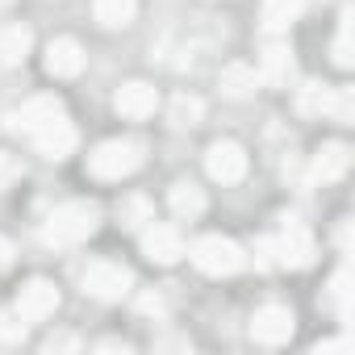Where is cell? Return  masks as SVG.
I'll return each mask as SVG.
<instances>
[{
	"mask_svg": "<svg viewBox=\"0 0 355 355\" xmlns=\"http://www.w3.org/2000/svg\"><path fill=\"white\" fill-rule=\"evenodd\" d=\"M347 167H351V150H347L343 142H326V146L313 155L309 175H313V180H322V184H334V180H343V175H347Z\"/></svg>",
	"mask_w": 355,
	"mask_h": 355,
	"instance_id": "12",
	"label": "cell"
},
{
	"mask_svg": "<svg viewBox=\"0 0 355 355\" xmlns=\"http://www.w3.org/2000/svg\"><path fill=\"white\" fill-rule=\"evenodd\" d=\"M9 263H13V243L0 239V268H9Z\"/></svg>",
	"mask_w": 355,
	"mask_h": 355,
	"instance_id": "29",
	"label": "cell"
},
{
	"mask_svg": "<svg viewBox=\"0 0 355 355\" xmlns=\"http://www.w3.org/2000/svg\"><path fill=\"white\" fill-rule=\"evenodd\" d=\"M130 284H134L130 268L109 263V259H101V263H92V268L84 272V293L96 297V301H121V297L130 293Z\"/></svg>",
	"mask_w": 355,
	"mask_h": 355,
	"instance_id": "5",
	"label": "cell"
},
{
	"mask_svg": "<svg viewBox=\"0 0 355 355\" xmlns=\"http://www.w3.org/2000/svg\"><path fill=\"white\" fill-rule=\"evenodd\" d=\"M26 318L17 313V309H5V313H0V338H5V343H21L26 338Z\"/></svg>",
	"mask_w": 355,
	"mask_h": 355,
	"instance_id": "24",
	"label": "cell"
},
{
	"mask_svg": "<svg viewBox=\"0 0 355 355\" xmlns=\"http://www.w3.org/2000/svg\"><path fill=\"white\" fill-rule=\"evenodd\" d=\"M171 214L175 218H201L205 214V193L197 189V184H189V180H180V184H171Z\"/></svg>",
	"mask_w": 355,
	"mask_h": 355,
	"instance_id": "18",
	"label": "cell"
},
{
	"mask_svg": "<svg viewBox=\"0 0 355 355\" xmlns=\"http://www.w3.org/2000/svg\"><path fill=\"white\" fill-rule=\"evenodd\" d=\"M76 347H80L76 334H51L46 338V351H76Z\"/></svg>",
	"mask_w": 355,
	"mask_h": 355,
	"instance_id": "27",
	"label": "cell"
},
{
	"mask_svg": "<svg viewBox=\"0 0 355 355\" xmlns=\"http://www.w3.org/2000/svg\"><path fill=\"white\" fill-rule=\"evenodd\" d=\"M142 255H146L150 263H175V259L184 255V243H180V234H175V230L155 226V230L142 234Z\"/></svg>",
	"mask_w": 355,
	"mask_h": 355,
	"instance_id": "13",
	"label": "cell"
},
{
	"mask_svg": "<svg viewBox=\"0 0 355 355\" xmlns=\"http://www.w3.org/2000/svg\"><path fill=\"white\" fill-rule=\"evenodd\" d=\"M155 105H159V96H155V88H150V84H142V80L121 84V88H117V96H113V109H117L121 117H130V121L150 117V113H155Z\"/></svg>",
	"mask_w": 355,
	"mask_h": 355,
	"instance_id": "9",
	"label": "cell"
},
{
	"mask_svg": "<svg viewBox=\"0 0 355 355\" xmlns=\"http://www.w3.org/2000/svg\"><path fill=\"white\" fill-rule=\"evenodd\" d=\"M30 138H34V146H38L46 159H67V155L76 150V130L67 125V117H59V121H51V125L34 130Z\"/></svg>",
	"mask_w": 355,
	"mask_h": 355,
	"instance_id": "11",
	"label": "cell"
},
{
	"mask_svg": "<svg viewBox=\"0 0 355 355\" xmlns=\"http://www.w3.org/2000/svg\"><path fill=\"white\" fill-rule=\"evenodd\" d=\"M5 5H9V0H0V9H5Z\"/></svg>",
	"mask_w": 355,
	"mask_h": 355,
	"instance_id": "30",
	"label": "cell"
},
{
	"mask_svg": "<svg viewBox=\"0 0 355 355\" xmlns=\"http://www.w3.org/2000/svg\"><path fill=\"white\" fill-rule=\"evenodd\" d=\"M142 163V146L130 142V138H113V142H101L92 155H88V171L96 180H125L130 171H138Z\"/></svg>",
	"mask_w": 355,
	"mask_h": 355,
	"instance_id": "2",
	"label": "cell"
},
{
	"mask_svg": "<svg viewBox=\"0 0 355 355\" xmlns=\"http://www.w3.org/2000/svg\"><path fill=\"white\" fill-rule=\"evenodd\" d=\"M313 351H318V355H322V351H347V338H326V343H318Z\"/></svg>",
	"mask_w": 355,
	"mask_h": 355,
	"instance_id": "28",
	"label": "cell"
},
{
	"mask_svg": "<svg viewBox=\"0 0 355 355\" xmlns=\"http://www.w3.org/2000/svg\"><path fill=\"white\" fill-rule=\"evenodd\" d=\"M293 309L288 305H263L255 318H251V338L263 343V347H280L293 338Z\"/></svg>",
	"mask_w": 355,
	"mask_h": 355,
	"instance_id": "6",
	"label": "cell"
},
{
	"mask_svg": "<svg viewBox=\"0 0 355 355\" xmlns=\"http://www.w3.org/2000/svg\"><path fill=\"white\" fill-rule=\"evenodd\" d=\"M330 109V88H322V84H305L301 92H297V113H305V117H322Z\"/></svg>",
	"mask_w": 355,
	"mask_h": 355,
	"instance_id": "21",
	"label": "cell"
},
{
	"mask_svg": "<svg viewBox=\"0 0 355 355\" xmlns=\"http://www.w3.org/2000/svg\"><path fill=\"white\" fill-rule=\"evenodd\" d=\"M268 243H272L276 263H284V268H309L313 263V239L297 218H284L280 239H268Z\"/></svg>",
	"mask_w": 355,
	"mask_h": 355,
	"instance_id": "4",
	"label": "cell"
},
{
	"mask_svg": "<svg viewBox=\"0 0 355 355\" xmlns=\"http://www.w3.org/2000/svg\"><path fill=\"white\" fill-rule=\"evenodd\" d=\"M59 117H63V101H59V96H34V101L17 113V125H21L26 134H34V130L51 125V121H59Z\"/></svg>",
	"mask_w": 355,
	"mask_h": 355,
	"instance_id": "14",
	"label": "cell"
},
{
	"mask_svg": "<svg viewBox=\"0 0 355 355\" xmlns=\"http://www.w3.org/2000/svg\"><path fill=\"white\" fill-rule=\"evenodd\" d=\"M134 0H92V13H96V21L105 26V30H121V26H130L134 21Z\"/></svg>",
	"mask_w": 355,
	"mask_h": 355,
	"instance_id": "19",
	"label": "cell"
},
{
	"mask_svg": "<svg viewBox=\"0 0 355 355\" xmlns=\"http://www.w3.org/2000/svg\"><path fill=\"white\" fill-rule=\"evenodd\" d=\"M326 305H330L338 318L351 313V276H347V272H338V276L330 280V288H326Z\"/></svg>",
	"mask_w": 355,
	"mask_h": 355,
	"instance_id": "22",
	"label": "cell"
},
{
	"mask_svg": "<svg viewBox=\"0 0 355 355\" xmlns=\"http://www.w3.org/2000/svg\"><path fill=\"white\" fill-rule=\"evenodd\" d=\"M243 247L239 243H230V239H222V234H205L197 247H193V263L205 272V276H234L239 268H243Z\"/></svg>",
	"mask_w": 355,
	"mask_h": 355,
	"instance_id": "3",
	"label": "cell"
},
{
	"mask_svg": "<svg viewBox=\"0 0 355 355\" xmlns=\"http://www.w3.org/2000/svg\"><path fill=\"white\" fill-rule=\"evenodd\" d=\"M255 84H259V76H255L247 63H230V67L222 71V92H226V96H234V101L251 96V92H255Z\"/></svg>",
	"mask_w": 355,
	"mask_h": 355,
	"instance_id": "20",
	"label": "cell"
},
{
	"mask_svg": "<svg viewBox=\"0 0 355 355\" xmlns=\"http://www.w3.org/2000/svg\"><path fill=\"white\" fill-rule=\"evenodd\" d=\"M205 171L218 184H239L247 175V150L239 142H214L209 155H205Z\"/></svg>",
	"mask_w": 355,
	"mask_h": 355,
	"instance_id": "7",
	"label": "cell"
},
{
	"mask_svg": "<svg viewBox=\"0 0 355 355\" xmlns=\"http://www.w3.org/2000/svg\"><path fill=\"white\" fill-rule=\"evenodd\" d=\"M46 71H51L55 80L80 76V71H84V51H80V42H76V38H55V42L46 46Z\"/></svg>",
	"mask_w": 355,
	"mask_h": 355,
	"instance_id": "10",
	"label": "cell"
},
{
	"mask_svg": "<svg viewBox=\"0 0 355 355\" xmlns=\"http://www.w3.org/2000/svg\"><path fill=\"white\" fill-rule=\"evenodd\" d=\"M334 63H338V67H351V9L343 13L338 38H334Z\"/></svg>",
	"mask_w": 355,
	"mask_h": 355,
	"instance_id": "25",
	"label": "cell"
},
{
	"mask_svg": "<svg viewBox=\"0 0 355 355\" xmlns=\"http://www.w3.org/2000/svg\"><path fill=\"white\" fill-rule=\"evenodd\" d=\"M171 121L175 125H197L201 121V101L197 96H175L171 101Z\"/></svg>",
	"mask_w": 355,
	"mask_h": 355,
	"instance_id": "23",
	"label": "cell"
},
{
	"mask_svg": "<svg viewBox=\"0 0 355 355\" xmlns=\"http://www.w3.org/2000/svg\"><path fill=\"white\" fill-rule=\"evenodd\" d=\"M55 309H59V288H55L51 280H30V284H21L17 313H21L26 322H42V318H51Z\"/></svg>",
	"mask_w": 355,
	"mask_h": 355,
	"instance_id": "8",
	"label": "cell"
},
{
	"mask_svg": "<svg viewBox=\"0 0 355 355\" xmlns=\"http://www.w3.org/2000/svg\"><path fill=\"white\" fill-rule=\"evenodd\" d=\"M30 46H34V38H30L26 26H0V63H5V67L26 63Z\"/></svg>",
	"mask_w": 355,
	"mask_h": 355,
	"instance_id": "16",
	"label": "cell"
},
{
	"mask_svg": "<svg viewBox=\"0 0 355 355\" xmlns=\"http://www.w3.org/2000/svg\"><path fill=\"white\" fill-rule=\"evenodd\" d=\"M259 80L272 84V88H288V84L297 80V63H293V55H288L284 46L263 51V71H259Z\"/></svg>",
	"mask_w": 355,
	"mask_h": 355,
	"instance_id": "15",
	"label": "cell"
},
{
	"mask_svg": "<svg viewBox=\"0 0 355 355\" xmlns=\"http://www.w3.org/2000/svg\"><path fill=\"white\" fill-rule=\"evenodd\" d=\"M301 9H305V0H263V30L268 34H284L297 17H301Z\"/></svg>",
	"mask_w": 355,
	"mask_h": 355,
	"instance_id": "17",
	"label": "cell"
},
{
	"mask_svg": "<svg viewBox=\"0 0 355 355\" xmlns=\"http://www.w3.org/2000/svg\"><path fill=\"white\" fill-rule=\"evenodd\" d=\"M96 226H101V209L92 201H71V205L51 214L42 239L51 247H71V243H84L88 234H96Z\"/></svg>",
	"mask_w": 355,
	"mask_h": 355,
	"instance_id": "1",
	"label": "cell"
},
{
	"mask_svg": "<svg viewBox=\"0 0 355 355\" xmlns=\"http://www.w3.org/2000/svg\"><path fill=\"white\" fill-rule=\"evenodd\" d=\"M13 180H21V159L9 155V150H0V189H9Z\"/></svg>",
	"mask_w": 355,
	"mask_h": 355,
	"instance_id": "26",
	"label": "cell"
}]
</instances>
